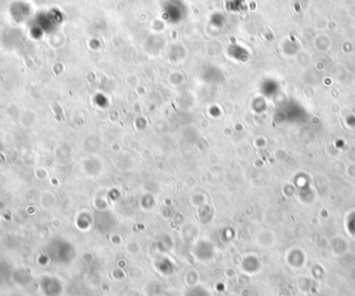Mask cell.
<instances>
[{
	"instance_id": "1",
	"label": "cell",
	"mask_w": 355,
	"mask_h": 296,
	"mask_svg": "<svg viewBox=\"0 0 355 296\" xmlns=\"http://www.w3.org/2000/svg\"><path fill=\"white\" fill-rule=\"evenodd\" d=\"M40 289L44 296H60L63 291L61 282L52 276L43 277L40 281Z\"/></svg>"
},
{
	"instance_id": "2",
	"label": "cell",
	"mask_w": 355,
	"mask_h": 296,
	"mask_svg": "<svg viewBox=\"0 0 355 296\" xmlns=\"http://www.w3.org/2000/svg\"><path fill=\"white\" fill-rule=\"evenodd\" d=\"M187 296H208V293L205 289L202 288H195V289H191Z\"/></svg>"
}]
</instances>
